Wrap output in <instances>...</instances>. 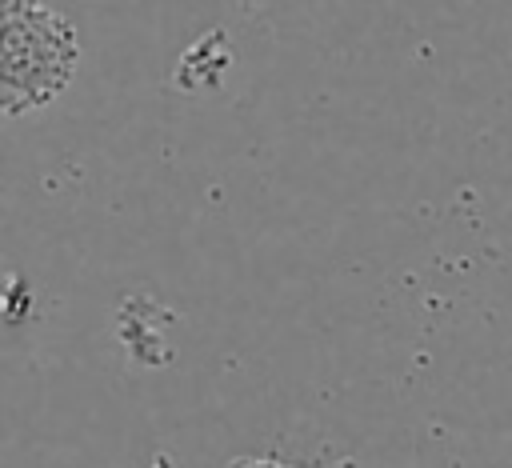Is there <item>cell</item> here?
Listing matches in <instances>:
<instances>
[{
  "label": "cell",
  "instance_id": "6da1fadb",
  "mask_svg": "<svg viewBox=\"0 0 512 468\" xmlns=\"http://www.w3.org/2000/svg\"><path fill=\"white\" fill-rule=\"evenodd\" d=\"M80 60L76 28L52 4L4 8V60H0V108L24 116L52 104Z\"/></svg>",
  "mask_w": 512,
  "mask_h": 468
},
{
  "label": "cell",
  "instance_id": "7a4b0ae2",
  "mask_svg": "<svg viewBox=\"0 0 512 468\" xmlns=\"http://www.w3.org/2000/svg\"><path fill=\"white\" fill-rule=\"evenodd\" d=\"M228 468H292V464H284L280 456H236Z\"/></svg>",
  "mask_w": 512,
  "mask_h": 468
},
{
  "label": "cell",
  "instance_id": "3957f363",
  "mask_svg": "<svg viewBox=\"0 0 512 468\" xmlns=\"http://www.w3.org/2000/svg\"><path fill=\"white\" fill-rule=\"evenodd\" d=\"M12 4H52V0H4V8H12Z\"/></svg>",
  "mask_w": 512,
  "mask_h": 468
}]
</instances>
